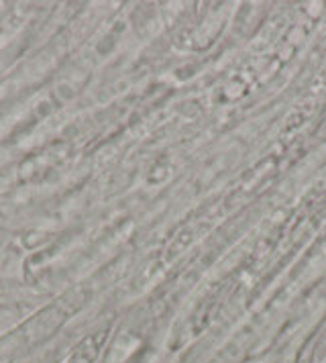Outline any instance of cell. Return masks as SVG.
I'll return each mask as SVG.
<instances>
[{"label":"cell","mask_w":326,"mask_h":363,"mask_svg":"<svg viewBox=\"0 0 326 363\" xmlns=\"http://www.w3.org/2000/svg\"><path fill=\"white\" fill-rule=\"evenodd\" d=\"M16 362V351L11 337H2L0 339V363H15Z\"/></svg>","instance_id":"cell-1"}]
</instances>
